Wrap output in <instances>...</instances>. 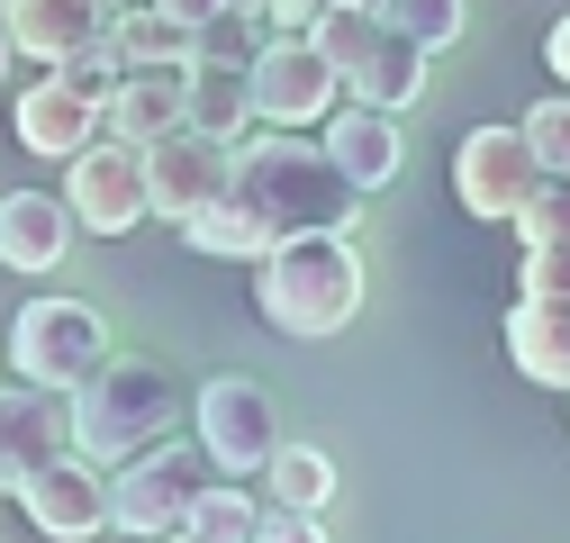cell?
<instances>
[{"instance_id": "f546056e", "label": "cell", "mask_w": 570, "mask_h": 543, "mask_svg": "<svg viewBox=\"0 0 570 543\" xmlns=\"http://www.w3.org/2000/svg\"><path fill=\"white\" fill-rule=\"evenodd\" d=\"M263 10H272V28H317L326 0H263Z\"/></svg>"}, {"instance_id": "d4e9b609", "label": "cell", "mask_w": 570, "mask_h": 543, "mask_svg": "<svg viewBox=\"0 0 570 543\" xmlns=\"http://www.w3.org/2000/svg\"><path fill=\"white\" fill-rule=\"evenodd\" d=\"M263 507H272V498H263ZM263 507L245 498V481L227 471V481H208V490H199L190 534H199V543H254V534H263Z\"/></svg>"}, {"instance_id": "7c38bea8", "label": "cell", "mask_w": 570, "mask_h": 543, "mask_svg": "<svg viewBox=\"0 0 570 543\" xmlns=\"http://www.w3.org/2000/svg\"><path fill=\"white\" fill-rule=\"evenodd\" d=\"M63 453H82V426H73V389H55V381H10V398H0V471H10V498L37 481L46 462Z\"/></svg>"}, {"instance_id": "484cf974", "label": "cell", "mask_w": 570, "mask_h": 543, "mask_svg": "<svg viewBox=\"0 0 570 543\" xmlns=\"http://www.w3.org/2000/svg\"><path fill=\"white\" fill-rule=\"evenodd\" d=\"M381 19H390V28H407L416 46H462L471 0H381Z\"/></svg>"}, {"instance_id": "d6986e66", "label": "cell", "mask_w": 570, "mask_h": 543, "mask_svg": "<svg viewBox=\"0 0 570 543\" xmlns=\"http://www.w3.org/2000/svg\"><path fill=\"white\" fill-rule=\"evenodd\" d=\"M190 118V63H155V73H127L109 91V136H136V146H155Z\"/></svg>"}, {"instance_id": "9c48e42d", "label": "cell", "mask_w": 570, "mask_h": 543, "mask_svg": "<svg viewBox=\"0 0 570 543\" xmlns=\"http://www.w3.org/2000/svg\"><path fill=\"white\" fill-rule=\"evenodd\" d=\"M236 146L245 136H218V127H173V136H155L146 146V164H155V218H173V227H190V218H208L218 199L236 190Z\"/></svg>"}, {"instance_id": "cb8c5ba5", "label": "cell", "mask_w": 570, "mask_h": 543, "mask_svg": "<svg viewBox=\"0 0 570 543\" xmlns=\"http://www.w3.org/2000/svg\"><path fill=\"white\" fill-rule=\"evenodd\" d=\"M263 481H272V498H281V507H299V516H326V498H335V462H326L317 444H281Z\"/></svg>"}, {"instance_id": "4fadbf2b", "label": "cell", "mask_w": 570, "mask_h": 543, "mask_svg": "<svg viewBox=\"0 0 570 543\" xmlns=\"http://www.w3.org/2000/svg\"><path fill=\"white\" fill-rule=\"evenodd\" d=\"M100 127H109V100L82 91L63 63H46V73L19 91V146L46 155V164H73L82 146H100Z\"/></svg>"}, {"instance_id": "30bf717a", "label": "cell", "mask_w": 570, "mask_h": 543, "mask_svg": "<svg viewBox=\"0 0 570 543\" xmlns=\"http://www.w3.org/2000/svg\"><path fill=\"white\" fill-rule=\"evenodd\" d=\"M63 199H73V218L91 236H127L155 218V164L136 136H109V146H82L73 172H63Z\"/></svg>"}, {"instance_id": "5b68a950", "label": "cell", "mask_w": 570, "mask_h": 543, "mask_svg": "<svg viewBox=\"0 0 570 543\" xmlns=\"http://www.w3.org/2000/svg\"><path fill=\"white\" fill-rule=\"evenodd\" d=\"M208 444L190 435V444H155V453H136V462H118L109 471V498H118V534H190V507H199V490H208Z\"/></svg>"}, {"instance_id": "ac0fdd59", "label": "cell", "mask_w": 570, "mask_h": 543, "mask_svg": "<svg viewBox=\"0 0 570 543\" xmlns=\"http://www.w3.org/2000/svg\"><path fill=\"white\" fill-rule=\"evenodd\" d=\"M73 199H46V190H10L0 199V263L10 272H55L63 245H73Z\"/></svg>"}, {"instance_id": "ba28073f", "label": "cell", "mask_w": 570, "mask_h": 543, "mask_svg": "<svg viewBox=\"0 0 570 543\" xmlns=\"http://www.w3.org/2000/svg\"><path fill=\"white\" fill-rule=\"evenodd\" d=\"M10 363L28 381H55V389H82L100 363H109V326L91 299H28L19 326H10Z\"/></svg>"}, {"instance_id": "52a82bcc", "label": "cell", "mask_w": 570, "mask_h": 543, "mask_svg": "<svg viewBox=\"0 0 570 543\" xmlns=\"http://www.w3.org/2000/svg\"><path fill=\"white\" fill-rule=\"evenodd\" d=\"M534 181H543V155H534L525 118L517 127H471L453 146V199H462V218H480V227H517Z\"/></svg>"}, {"instance_id": "4dcf8cb0", "label": "cell", "mask_w": 570, "mask_h": 543, "mask_svg": "<svg viewBox=\"0 0 570 543\" xmlns=\"http://www.w3.org/2000/svg\"><path fill=\"white\" fill-rule=\"evenodd\" d=\"M543 63H552V73H561V82H570V10H561V19H552V37H543Z\"/></svg>"}, {"instance_id": "3957f363", "label": "cell", "mask_w": 570, "mask_h": 543, "mask_svg": "<svg viewBox=\"0 0 570 543\" xmlns=\"http://www.w3.org/2000/svg\"><path fill=\"white\" fill-rule=\"evenodd\" d=\"M73 426H82V453L91 462H136L155 453L173 426H181V381L164 363H100L82 389H73Z\"/></svg>"}, {"instance_id": "7a4b0ae2", "label": "cell", "mask_w": 570, "mask_h": 543, "mask_svg": "<svg viewBox=\"0 0 570 543\" xmlns=\"http://www.w3.org/2000/svg\"><path fill=\"white\" fill-rule=\"evenodd\" d=\"M254 308L272 335H344L363 317V254H353L344 227H308V236H281L263 263H254Z\"/></svg>"}, {"instance_id": "5bb4252c", "label": "cell", "mask_w": 570, "mask_h": 543, "mask_svg": "<svg viewBox=\"0 0 570 543\" xmlns=\"http://www.w3.org/2000/svg\"><path fill=\"white\" fill-rule=\"evenodd\" d=\"M19 507H28V525H37V534H55V543H82V534L118 525L109 462H91V453H63V462H46L37 481L19 490Z\"/></svg>"}, {"instance_id": "6da1fadb", "label": "cell", "mask_w": 570, "mask_h": 543, "mask_svg": "<svg viewBox=\"0 0 570 543\" xmlns=\"http://www.w3.org/2000/svg\"><path fill=\"white\" fill-rule=\"evenodd\" d=\"M272 236H308V227H353L363 181L344 172L335 146H308V127H254L236 146V190Z\"/></svg>"}, {"instance_id": "1f68e13d", "label": "cell", "mask_w": 570, "mask_h": 543, "mask_svg": "<svg viewBox=\"0 0 570 543\" xmlns=\"http://www.w3.org/2000/svg\"><path fill=\"white\" fill-rule=\"evenodd\" d=\"M353 10H381V0H353Z\"/></svg>"}, {"instance_id": "603a6c76", "label": "cell", "mask_w": 570, "mask_h": 543, "mask_svg": "<svg viewBox=\"0 0 570 543\" xmlns=\"http://www.w3.org/2000/svg\"><path fill=\"white\" fill-rule=\"evenodd\" d=\"M272 46V10L263 0H227L218 19H199V37H190V55H208V63H254Z\"/></svg>"}, {"instance_id": "f1b7e54d", "label": "cell", "mask_w": 570, "mask_h": 543, "mask_svg": "<svg viewBox=\"0 0 570 543\" xmlns=\"http://www.w3.org/2000/svg\"><path fill=\"white\" fill-rule=\"evenodd\" d=\"M517 290H552V299H570V236L525 245V263H517Z\"/></svg>"}, {"instance_id": "ffe728a7", "label": "cell", "mask_w": 570, "mask_h": 543, "mask_svg": "<svg viewBox=\"0 0 570 543\" xmlns=\"http://www.w3.org/2000/svg\"><path fill=\"white\" fill-rule=\"evenodd\" d=\"M190 127L254 136V127H263V100H254V63H208V55H190Z\"/></svg>"}, {"instance_id": "277c9868", "label": "cell", "mask_w": 570, "mask_h": 543, "mask_svg": "<svg viewBox=\"0 0 570 543\" xmlns=\"http://www.w3.org/2000/svg\"><path fill=\"white\" fill-rule=\"evenodd\" d=\"M317 46L335 55V73L353 100H381V109H416L425 100V55L407 28H390L381 10H353V0H326L317 10Z\"/></svg>"}, {"instance_id": "e0dca14e", "label": "cell", "mask_w": 570, "mask_h": 543, "mask_svg": "<svg viewBox=\"0 0 570 543\" xmlns=\"http://www.w3.org/2000/svg\"><path fill=\"white\" fill-rule=\"evenodd\" d=\"M326 146L344 155V172L363 181V190H390L399 181V164H407V136H399V109H381V100H344L326 127Z\"/></svg>"}, {"instance_id": "2e32d148", "label": "cell", "mask_w": 570, "mask_h": 543, "mask_svg": "<svg viewBox=\"0 0 570 543\" xmlns=\"http://www.w3.org/2000/svg\"><path fill=\"white\" fill-rule=\"evenodd\" d=\"M508 363H517L534 389H561V398H570V299L517 290V308H508Z\"/></svg>"}, {"instance_id": "8992f818", "label": "cell", "mask_w": 570, "mask_h": 543, "mask_svg": "<svg viewBox=\"0 0 570 543\" xmlns=\"http://www.w3.org/2000/svg\"><path fill=\"white\" fill-rule=\"evenodd\" d=\"M254 100H263V127H326L353 91L335 55L317 46V28H272V46L254 55Z\"/></svg>"}, {"instance_id": "9a60e30c", "label": "cell", "mask_w": 570, "mask_h": 543, "mask_svg": "<svg viewBox=\"0 0 570 543\" xmlns=\"http://www.w3.org/2000/svg\"><path fill=\"white\" fill-rule=\"evenodd\" d=\"M118 19V0H0V28H10L19 63H73L82 46H100Z\"/></svg>"}, {"instance_id": "8fae6325", "label": "cell", "mask_w": 570, "mask_h": 543, "mask_svg": "<svg viewBox=\"0 0 570 543\" xmlns=\"http://www.w3.org/2000/svg\"><path fill=\"white\" fill-rule=\"evenodd\" d=\"M190 435L208 444V462H218V471H236V481H245V471H272V453L281 444H291V435H281V407H272V389L263 381H208L199 398H190Z\"/></svg>"}, {"instance_id": "7402d4cb", "label": "cell", "mask_w": 570, "mask_h": 543, "mask_svg": "<svg viewBox=\"0 0 570 543\" xmlns=\"http://www.w3.org/2000/svg\"><path fill=\"white\" fill-rule=\"evenodd\" d=\"M181 236H190V254H208V263H263V254L281 245V236L245 209V199H218V209H208V218H190Z\"/></svg>"}, {"instance_id": "83f0119b", "label": "cell", "mask_w": 570, "mask_h": 543, "mask_svg": "<svg viewBox=\"0 0 570 543\" xmlns=\"http://www.w3.org/2000/svg\"><path fill=\"white\" fill-rule=\"evenodd\" d=\"M525 136H534L543 172H570V82H561L552 100H534V109H525Z\"/></svg>"}, {"instance_id": "4316f807", "label": "cell", "mask_w": 570, "mask_h": 543, "mask_svg": "<svg viewBox=\"0 0 570 543\" xmlns=\"http://www.w3.org/2000/svg\"><path fill=\"white\" fill-rule=\"evenodd\" d=\"M517 236H525V245L570 236V172H543V181H534V199L517 209Z\"/></svg>"}, {"instance_id": "44dd1931", "label": "cell", "mask_w": 570, "mask_h": 543, "mask_svg": "<svg viewBox=\"0 0 570 543\" xmlns=\"http://www.w3.org/2000/svg\"><path fill=\"white\" fill-rule=\"evenodd\" d=\"M190 19H173L164 0H118V19H109V46L127 55V73H155V63H190Z\"/></svg>"}]
</instances>
